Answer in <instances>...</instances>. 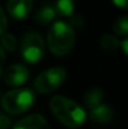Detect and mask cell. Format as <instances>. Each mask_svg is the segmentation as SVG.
<instances>
[{
  "mask_svg": "<svg viewBox=\"0 0 128 129\" xmlns=\"http://www.w3.org/2000/svg\"><path fill=\"white\" fill-rule=\"evenodd\" d=\"M49 105L54 117L68 128L77 129L85 122L87 114L84 109L69 98L55 95L50 99Z\"/></svg>",
  "mask_w": 128,
  "mask_h": 129,
  "instance_id": "obj_1",
  "label": "cell"
},
{
  "mask_svg": "<svg viewBox=\"0 0 128 129\" xmlns=\"http://www.w3.org/2000/svg\"><path fill=\"white\" fill-rule=\"evenodd\" d=\"M75 42L74 29L65 21H55L48 33V46L49 50L57 55L63 56L68 54Z\"/></svg>",
  "mask_w": 128,
  "mask_h": 129,
  "instance_id": "obj_2",
  "label": "cell"
},
{
  "mask_svg": "<svg viewBox=\"0 0 128 129\" xmlns=\"http://www.w3.org/2000/svg\"><path fill=\"white\" fill-rule=\"evenodd\" d=\"M35 96L30 89H14L4 94L1 105L9 114H23L32 108Z\"/></svg>",
  "mask_w": 128,
  "mask_h": 129,
  "instance_id": "obj_3",
  "label": "cell"
},
{
  "mask_svg": "<svg viewBox=\"0 0 128 129\" xmlns=\"http://www.w3.org/2000/svg\"><path fill=\"white\" fill-rule=\"evenodd\" d=\"M21 55L28 63H38L45 53V42L37 31H29L24 35L20 46Z\"/></svg>",
  "mask_w": 128,
  "mask_h": 129,
  "instance_id": "obj_4",
  "label": "cell"
},
{
  "mask_svg": "<svg viewBox=\"0 0 128 129\" xmlns=\"http://www.w3.org/2000/svg\"><path fill=\"white\" fill-rule=\"evenodd\" d=\"M65 78H67V72L64 68L62 67L50 68L43 72L42 74H39L38 78L35 79V83H34L35 90L40 94L52 93L64 83Z\"/></svg>",
  "mask_w": 128,
  "mask_h": 129,
  "instance_id": "obj_5",
  "label": "cell"
},
{
  "mask_svg": "<svg viewBox=\"0 0 128 129\" xmlns=\"http://www.w3.org/2000/svg\"><path fill=\"white\" fill-rule=\"evenodd\" d=\"M4 82L6 85L10 86H19L24 84L28 78H29V72L28 69L21 65V64H14L11 67H9L5 72H4Z\"/></svg>",
  "mask_w": 128,
  "mask_h": 129,
  "instance_id": "obj_6",
  "label": "cell"
},
{
  "mask_svg": "<svg viewBox=\"0 0 128 129\" xmlns=\"http://www.w3.org/2000/svg\"><path fill=\"white\" fill-rule=\"evenodd\" d=\"M6 9L11 18L23 20L30 14L33 9V0H8Z\"/></svg>",
  "mask_w": 128,
  "mask_h": 129,
  "instance_id": "obj_7",
  "label": "cell"
},
{
  "mask_svg": "<svg viewBox=\"0 0 128 129\" xmlns=\"http://www.w3.org/2000/svg\"><path fill=\"white\" fill-rule=\"evenodd\" d=\"M13 129H49V125L43 115L32 114L20 119Z\"/></svg>",
  "mask_w": 128,
  "mask_h": 129,
  "instance_id": "obj_8",
  "label": "cell"
},
{
  "mask_svg": "<svg viewBox=\"0 0 128 129\" xmlns=\"http://www.w3.org/2000/svg\"><path fill=\"white\" fill-rule=\"evenodd\" d=\"M57 16V13H55V9H54V5L50 3V1H45L40 5V8L38 9V11L35 13V21L39 24V25H48L50 23L54 21Z\"/></svg>",
  "mask_w": 128,
  "mask_h": 129,
  "instance_id": "obj_9",
  "label": "cell"
},
{
  "mask_svg": "<svg viewBox=\"0 0 128 129\" xmlns=\"http://www.w3.org/2000/svg\"><path fill=\"white\" fill-rule=\"evenodd\" d=\"M89 115H90V119L94 123H97V124H107L113 118V110H112V108L109 105L100 103L95 108L90 109Z\"/></svg>",
  "mask_w": 128,
  "mask_h": 129,
  "instance_id": "obj_10",
  "label": "cell"
},
{
  "mask_svg": "<svg viewBox=\"0 0 128 129\" xmlns=\"http://www.w3.org/2000/svg\"><path fill=\"white\" fill-rule=\"evenodd\" d=\"M103 91L99 88H93L90 90H88L83 96V103H84L85 108H88L89 110L95 108L97 105H99L103 100Z\"/></svg>",
  "mask_w": 128,
  "mask_h": 129,
  "instance_id": "obj_11",
  "label": "cell"
},
{
  "mask_svg": "<svg viewBox=\"0 0 128 129\" xmlns=\"http://www.w3.org/2000/svg\"><path fill=\"white\" fill-rule=\"evenodd\" d=\"M77 0H55L54 9L55 13L60 16H72L75 10Z\"/></svg>",
  "mask_w": 128,
  "mask_h": 129,
  "instance_id": "obj_12",
  "label": "cell"
},
{
  "mask_svg": "<svg viewBox=\"0 0 128 129\" xmlns=\"http://www.w3.org/2000/svg\"><path fill=\"white\" fill-rule=\"evenodd\" d=\"M1 37V45H3V50H6V51H9V53H13V51H15L16 50V46H18V43H16V39H15V37L13 35V34H10V33H4V34H1L0 35Z\"/></svg>",
  "mask_w": 128,
  "mask_h": 129,
  "instance_id": "obj_13",
  "label": "cell"
},
{
  "mask_svg": "<svg viewBox=\"0 0 128 129\" xmlns=\"http://www.w3.org/2000/svg\"><path fill=\"white\" fill-rule=\"evenodd\" d=\"M119 45L118 39L114 37V35H111V34H104L102 38H100V46L106 50V51H114Z\"/></svg>",
  "mask_w": 128,
  "mask_h": 129,
  "instance_id": "obj_14",
  "label": "cell"
},
{
  "mask_svg": "<svg viewBox=\"0 0 128 129\" xmlns=\"http://www.w3.org/2000/svg\"><path fill=\"white\" fill-rule=\"evenodd\" d=\"M113 30L114 33H117L118 35H127L128 34V18L124 16H121L118 18L114 23H113Z\"/></svg>",
  "mask_w": 128,
  "mask_h": 129,
  "instance_id": "obj_15",
  "label": "cell"
},
{
  "mask_svg": "<svg viewBox=\"0 0 128 129\" xmlns=\"http://www.w3.org/2000/svg\"><path fill=\"white\" fill-rule=\"evenodd\" d=\"M8 29V20H6V16H5V13L3 11L1 6H0V35L4 34Z\"/></svg>",
  "mask_w": 128,
  "mask_h": 129,
  "instance_id": "obj_16",
  "label": "cell"
},
{
  "mask_svg": "<svg viewBox=\"0 0 128 129\" xmlns=\"http://www.w3.org/2000/svg\"><path fill=\"white\" fill-rule=\"evenodd\" d=\"M10 119L8 118V115H5L3 112H0V129H8L10 125Z\"/></svg>",
  "mask_w": 128,
  "mask_h": 129,
  "instance_id": "obj_17",
  "label": "cell"
},
{
  "mask_svg": "<svg viewBox=\"0 0 128 129\" xmlns=\"http://www.w3.org/2000/svg\"><path fill=\"white\" fill-rule=\"evenodd\" d=\"M69 25H70L72 28H73V25L81 28V26L83 25V19H82L79 15H74V16H72V20H70V24H69Z\"/></svg>",
  "mask_w": 128,
  "mask_h": 129,
  "instance_id": "obj_18",
  "label": "cell"
},
{
  "mask_svg": "<svg viewBox=\"0 0 128 129\" xmlns=\"http://www.w3.org/2000/svg\"><path fill=\"white\" fill-rule=\"evenodd\" d=\"M4 65H5V51H4L3 48L0 46V75H1V73H3Z\"/></svg>",
  "mask_w": 128,
  "mask_h": 129,
  "instance_id": "obj_19",
  "label": "cell"
},
{
  "mask_svg": "<svg viewBox=\"0 0 128 129\" xmlns=\"http://www.w3.org/2000/svg\"><path fill=\"white\" fill-rule=\"evenodd\" d=\"M112 1H113V4H114L116 6H118V8H123V9L127 8V0H112Z\"/></svg>",
  "mask_w": 128,
  "mask_h": 129,
  "instance_id": "obj_20",
  "label": "cell"
},
{
  "mask_svg": "<svg viewBox=\"0 0 128 129\" xmlns=\"http://www.w3.org/2000/svg\"><path fill=\"white\" fill-rule=\"evenodd\" d=\"M127 43H128V40H127V39H124V40H122V46H123V53H124L126 55H127V54H128Z\"/></svg>",
  "mask_w": 128,
  "mask_h": 129,
  "instance_id": "obj_21",
  "label": "cell"
}]
</instances>
